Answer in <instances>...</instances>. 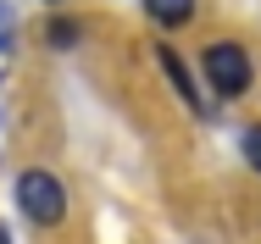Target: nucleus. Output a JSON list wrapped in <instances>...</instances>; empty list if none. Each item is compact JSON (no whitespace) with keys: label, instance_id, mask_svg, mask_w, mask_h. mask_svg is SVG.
<instances>
[{"label":"nucleus","instance_id":"nucleus-3","mask_svg":"<svg viewBox=\"0 0 261 244\" xmlns=\"http://www.w3.org/2000/svg\"><path fill=\"white\" fill-rule=\"evenodd\" d=\"M156 61H161V72L172 78V89H178V100H184L189 111H200V117H206V95H200V84L189 78V67H184V56H178V50H167V45H161V50H156Z\"/></svg>","mask_w":261,"mask_h":244},{"label":"nucleus","instance_id":"nucleus-8","mask_svg":"<svg viewBox=\"0 0 261 244\" xmlns=\"http://www.w3.org/2000/svg\"><path fill=\"white\" fill-rule=\"evenodd\" d=\"M0 244H11V239H6V228H0Z\"/></svg>","mask_w":261,"mask_h":244},{"label":"nucleus","instance_id":"nucleus-5","mask_svg":"<svg viewBox=\"0 0 261 244\" xmlns=\"http://www.w3.org/2000/svg\"><path fill=\"white\" fill-rule=\"evenodd\" d=\"M78 22H67V17H50V28H45V39H50V50H72L78 45Z\"/></svg>","mask_w":261,"mask_h":244},{"label":"nucleus","instance_id":"nucleus-6","mask_svg":"<svg viewBox=\"0 0 261 244\" xmlns=\"http://www.w3.org/2000/svg\"><path fill=\"white\" fill-rule=\"evenodd\" d=\"M239 150H245V161H250V167L261 172V122H250V128L239 133Z\"/></svg>","mask_w":261,"mask_h":244},{"label":"nucleus","instance_id":"nucleus-4","mask_svg":"<svg viewBox=\"0 0 261 244\" xmlns=\"http://www.w3.org/2000/svg\"><path fill=\"white\" fill-rule=\"evenodd\" d=\"M145 11H150V22H161V28H184L195 17V0H145Z\"/></svg>","mask_w":261,"mask_h":244},{"label":"nucleus","instance_id":"nucleus-2","mask_svg":"<svg viewBox=\"0 0 261 244\" xmlns=\"http://www.w3.org/2000/svg\"><path fill=\"white\" fill-rule=\"evenodd\" d=\"M17 205H22V216H28V222H39V228H56V222L67 216V189L56 183L50 172L28 167V172L17 178Z\"/></svg>","mask_w":261,"mask_h":244},{"label":"nucleus","instance_id":"nucleus-7","mask_svg":"<svg viewBox=\"0 0 261 244\" xmlns=\"http://www.w3.org/2000/svg\"><path fill=\"white\" fill-rule=\"evenodd\" d=\"M0 50H11V11L0 6Z\"/></svg>","mask_w":261,"mask_h":244},{"label":"nucleus","instance_id":"nucleus-1","mask_svg":"<svg viewBox=\"0 0 261 244\" xmlns=\"http://www.w3.org/2000/svg\"><path fill=\"white\" fill-rule=\"evenodd\" d=\"M200 72H206L211 95H222V100L250 95V84H256V61H250V50L233 45V39H217V45H206V56H200Z\"/></svg>","mask_w":261,"mask_h":244}]
</instances>
